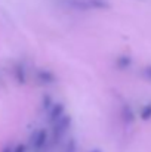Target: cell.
Returning a JSON list of instances; mask_svg holds the SVG:
<instances>
[{"instance_id":"obj_8","label":"cell","mask_w":151,"mask_h":152,"mask_svg":"<svg viewBox=\"0 0 151 152\" xmlns=\"http://www.w3.org/2000/svg\"><path fill=\"white\" fill-rule=\"evenodd\" d=\"M13 152H27V146L24 143H18L15 148H13Z\"/></svg>"},{"instance_id":"obj_7","label":"cell","mask_w":151,"mask_h":152,"mask_svg":"<svg viewBox=\"0 0 151 152\" xmlns=\"http://www.w3.org/2000/svg\"><path fill=\"white\" fill-rule=\"evenodd\" d=\"M52 99H50V96H45V99H43V108H45V111H49L50 108H52Z\"/></svg>"},{"instance_id":"obj_2","label":"cell","mask_w":151,"mask_h":152,"mask_svg":"<svg viewBox=\"0 0 151 152\" xmlns=\"http://www.w3.org/2000/svg\"><path fill=\"white\" fill-rule=\"evenodd\" d=\"M70 124H71V117H68V115H62L58 121H55L53 123V139L59 140L68 130Z\"/></svg>"},{"instance_id":"obj_5","label":"cell","mask_w":151,"mask_h":152,"mask_svg":"<svg viewBox=\"0 0 151 152\" xmlns=\"http://www.w3.org/2000/svg\"><path fill=\"white\" fill-rule=\"evenodd\" d=\"M86 7H105V1L104 0H85Z\"/></svg>"},{"instance_id":"obj_9","label":"cell","mask_w":151,"mask_h":152,"mask_svg":"<svg viewBox=\"0 0 151 152\" xmlns=\"http://www.w3.org/2000/svg\"><path fill=\"white\" fill-rule=\"evenodd\" d=\"M1 152H13V146L7 145V146H4V149H3Z\"/></svg>"},{"instance_id":"obj_10","label":"cell","mask_w":151,"mask_h":152,"mask_svg":"<svg viewBox=\"0 0 151 152\" xmlns=\"http://www.w3.org/2000/svg\"><path fill=\"white\" fill-rule=\"evenodd\" d=\"M92 152H99V151H98V149H95V151H92Z\"/></svg>"},{"instance_id":"obj_4","label":"cell","mask_w":151,"mask_h":152,"mask_svg":"<svg viewBox=\"0 0 151 152\" xmlns=\"http://www.w3.org/2000/svg\"><path fill=\"white\" fill-rule=\"evenodd\" d=\"M64 114V105L62 103H53L52 108L48 111V117H49V121L50 123H55L58 121Z\"/></svg>"},{"instance_id":"obj_6","label":"cell","mask_w":151,"mask_h":152,"mask_svg":"<svg viewBox=\"0 0 151 152\" xmlns=\"http://www.w3.org/2000/svg\"><path fill=\"white\" fill-rule=\"evenodd\" d=\"M16 78H18V83H25V71H24V68L21 66V65H18L16 66Z\"/></svg>"},{"instance_id":"obj_1","label":"cell","mask_w":151,"mask_h":152,"mask_svg":"<svg viewBox=\"0 0 151 152\" xmlns=\"http://www.w3.org/2000/svg\"><path fill=\"white\" fill-rule=\"evenodd\" d=\"M48 142V132L46 130H37L30 137V145L36 152H40L45 149Z\"/></svg>"},{"instance_id":"obj_3","label":"cell","mask_w":151,"mask_h":152,"mask_svg":"<svg viewBox=\"0 0 151 152\" xmlns=\"http://www.w3.org/2000/svg\"><path fill=\"white\" fill-rule=\"evenodd\" d=\"M36 77H37L39 83H40V84H45V86L53 84V83L56 81L55 74H53L52 71H49V69H39L37 74H36Z\"/></svg>"}]
</instances>
